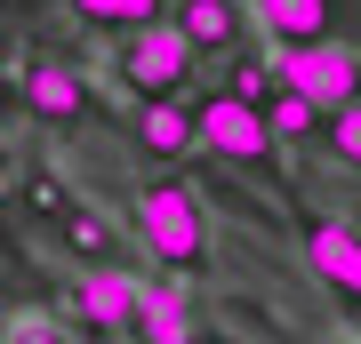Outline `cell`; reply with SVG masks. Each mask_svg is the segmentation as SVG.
I'll use <instances>...</instances> for the list:
<instances>
[{
	"mask_svg": "<svg viewBox=\"0 0 361 344\" xmlns=\"http://www.w3.org/2000/svg\"><path fill=\"white\" fill-rule=\"evenodd\" d=\"M137 232H145V256H161L169 272L209 265V208L185 177H161V184L137 192Z\"/></svg>",
	"mask_w": 361,
	"mask_h": 344,
	"instance_id": "cell-1",
	"label": "cell"
},
{
	"mask_svg": "<svg viewBox=\"0 0 361 344\" xmlns=\"http://www.w3.org/2000/svg\"><path fill=\"white\" fill-rule=\"evenodd\" d=\"M193 40H185L177 25H145V32H121V49H113V80L129 96H145V104H169L193 80Z\"/></svg>",
	"mask_w": 361,
	"mask_h": 344,
	"instance_id": "cell-2",
	"label": "cell"
},
{
	"mask_svg": "<svg viewBox=\"0 0 361 344\" xmlns=\"http://www.w3.org/2000/svg\"><path fill=\"white\" fill-rule=\"evenodd\" d=\"M201 144L209 153H225L233 168H257V177H273L281 168V128H273V113H257V104H241V96H201Z\"/></svg>",
	"mask_w": 361,
	"mask_h": 344,
	"instance_id": "cell-3",
	"label": "cell"
},
{
	"mask_svg": "<svg viewBox=\"0 0 361 344\" xmlns=\"http://www.w3.org/2000/svg\"><path fill=\"white\" fill-rule=\"evenodd\" d=\"M281 72H289V89L305 104H322V113H353V104H361V49H345V40L281 49Z\"/></svg>",
	"mask_w": 361,
	"mask_h": 344,
	"instance_id": "cell-4",
	"label": "cell"
},
{
	"mask_svg": "<svg viewBox=\"0 0 361 344\" xmlns=\"http://www.w3.org/2000/svg\"><path fill=\"white\" fill-rule=\"evenodd\" d=\"M73 312L89 329H145V281L121 272V265H89L73 281Z\"/></svg>",
	"mask_w": 361,
	"mask_h": 344,
	"instance_id": "cell-5",
	"label": "cell"
},
{
	"mask_svg": "<svg viewBox=\"0 0 361 344\" xmlns=\"http://www.w3.org/2000/svg\"><path fill=\"white\" fill-rule=\"evenodd\" d=\"M305 265H313V281L329 296L361 305V232L345 217H305Z\"/></svg>",
	"mask_w": 361,
	"mask_h": 344,
	"instance_id": "cell-6",
	"label": "cell"
},
{
	"mask_svg": "<svg viewBox=\"0 0 361 344\" xmlns=\"http://www.w3.org/2000/svg\"><path fill=\"white\" fill-rule=\"evenodd\" d=\"M249 16H257V32L273 49H322V40H337V0H249Z\"/></svg>",
	"mask_w": 361,
	"mask_h": 344,
	"instance_id": "cell-7",
	"label": "cell"
},
{
	"mask_svg": "<svg viewBox=\"0 0 361 344\" xmlns=\"http://www.w3.org/2000/svg\"><path fill=\"white\" fill-rule=\"evenodd\" d=\"M25 113L32 120H80L89 113V80H80L65 56H32L25 64Z\"/></svg>",
	"mask_w": 361,
	"mask_h": 344,
	"instance_id": "cell-8",
	"label": "cell"
},
{
	"mask_svg": "<svg viewBox=\"0 0 361 344\" xmlns=\"http://www.w3.org/2000/svg\"><path fill=\"white\" fill-rule=\"evenodd\" d=\"M289 89V72H281V49H241L233 56V80H225V96H241V104H257V113H273V96Z\"/></svg>",
	"mask_w": 361,
	"mask_h": 344,
	"instance_id": "cell-9",
	"label": "cell"
},
{
	"mask_svg": "<svg viewBox=\"0 0 361 344\" xmlns=\"http://www.w3.org/2000/svg\"><path fill=\"white\" fill-rule=\"evenodd\" d=\"M145 344H209V329L193 320V305H185L177 288H145Z\"/></svg>",
	"mask_w": 361,
	"mask_h": 344,
	"instance_id": "cell-10",
	"label": "cell"
},
{
	"mask_svg": "<svg viewBox=\"0 0 361 344\" xmlns=\"http://www.w3.org/2000/svg\"><path fill=\"white\" fill-rule=\"evenodd\" d=\"M137 144L153 160H177V153H193L201 144V113H177V104H145V120H137Z\"/></svg>",
	"mask_w": 361,
	"mask_h": 344,
	"instance_id": "cell-11",
	"label": "cell"
},
{
	"mask_svg": "<svg viewBox=\"0 0 361 344\" xmlns=\"http://www.w3.org/2000/svg\"><path fill=\"white\" fill-rule=\"evenodd\" d=\"M177 32L193 40V49H233V40H241V8H233V0H185Z\"/></svg>",
	"mask_w": 361,
	"mask_h": 344,
	"instance_id": "cell-12",
	"label": "cell"
},
{
	"mask_svg": "<svg viewBox=\"0 0 361 344\" xmlns=\"http://www.w3.org/2000/svg\"><path fill=\"white\" fill-rule=\"evenodd\" d=\"M89 25H113V32H145V25H161V0H73Z\"/></svg>",
	"mask_w": 361,
	"mask_h": 344,
	"instance_id": "cell-13",
	"label": "cell"
},
{
	"mask_svg": "<svg viewBox=\"0 0 361 344\" xmlns=\"http://www.w3.org/2000/svg\"><path fill=\"white\" fill-rule=\"evenodd\" d=\"M273 128H281V144H305V136H322V104H305L297 89L273 96Z\"/></svg>",
	"mask_w": 361,
	"mask_h": 344,
	"instance_id": "cell-14",
	"label": "cell"
},
{
	"mask_svg": "<svg viewBox=\"0 0 361 344\" xmlns=\"http://www.w3.org/2000/svg\"><path fill=\"white\" fill-rule=\"evenodd\" d=\"M322 144H329V160H337V168H353V177H361V104H353V113H329Z\"/></svg>",
	"mask_w": 361,
	"mask_h": 344,
	"instance_id": "cell-15",
	"label": "cell"
},
{
	"mask_svg": "<svg viewBox=\"0 0 361 344\" xmlns=\"http://www.w3.org/2000/svg\"><path fill=\"white\" fill-rule=\"evenodd\" d=\"M65 241H73L80 256H97V265H113V232H104L89 208H73V217H65Z\"/></svg>",
	"mask_w": 361,
	"mask_h": 344,
	"instance_id": "cell-16",
	"label": "cell"
},
{
	"mask_svg": "<svg viewBox=\"0 0 361 344\" xmlns=\"http://www.w3.org/2000/svg\"><path fill=\"white\" fill-rule=\"evenodd\" d=\"M8 344H73V336L56 329L49 312H16V320H8Z\"/></svg>",
	"mask_w": 361,
	"mask_h": 344,
	"instance_id": "cell-17",
	"label": "cell"
}]
</instances>
